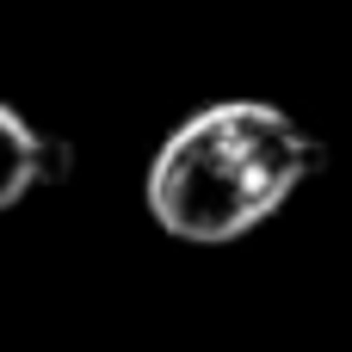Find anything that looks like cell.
I'll return each mask as SVG.
<instances>
[{
    "label": "cell",
    "mask_w": 352,
    "mask_h": 352,
    "mask_svg": "<svg viewBox=\"0 0 352 352\" xmlns=\"http://www.w3.org/2000/svg\"><path fill=\"white\" fill-rule=\"evenodd\" d=\"M56 167H62V148H56L19 105L0 99V217L19 210L43 179H56Z\"/></svg>",
    "instance_id": "obj_2"
},
{
    "label": "cell",
    "mask_w": 352,
    "mask_h": 352,
    "mask_svg": "<svg viewBox=\"0 0 352 352\" xmlns=\"http://www.w3.org/2000/svg\"><path fill=\"white\" fill-rule=\"evenodd\" d=\"M322 173V142L272 99H210L179 118L142 173L155 229L192 248H223L272 223L297 186Z\"/></svg>",
    "instance_id": "obj_1"
}]
</instances>
